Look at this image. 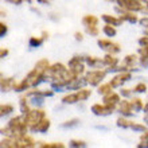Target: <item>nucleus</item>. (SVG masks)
<instances>
[{
  "mask_svg": "<svg viewBox=\"0 0 148 148\" xmlns=\"http://www.w3.org/2000/svg\"><path fill=\"white\" fill-rule=\"evenodd\" d=\"M116 3L119 4V7L125 10V11H143L144 4H141L140 0H116Z\"/></svg>",
  "mask_w": 148,
  "mask_h": 148,
  "instance_id": "obj_1",
  "label": "nucleus"
},
{
  "mask_svg": "<svg viewBox=\"0 0 148 148\" xmlns=\"http://www.w3.org/2000/svg\"><path fill=\"white\" fill-rule=\"evenodd\" d=\"M43 117H46L43 110H40V109H32V110H30L26 116H24V119H26V123H27L28 128L31 129L32 127H35L39 121L42 120Z\"/></svg>",
  "mask_w": 148,
  "mask_h": 148,
  "instance_id": "obj_2",
  "label": "nucleus"
},
{
  "mask_svg": "<svg viewBox=\"0 0 148 148\" xmlns=\"http://www.w3.org/2000/svg\"><path fill=\"white\" fill-rule=\"evenodd\" d=\"M106 70H92L86 74V79H88V84H90L92 86H97L100 82L105 78Z\"/></svg>",
  "mask_w": 148,
  "mask_h": 148,
  "instance_id": "obj_3",
  "label": "nucleus"
},
{
  "mask_svg": "<svg viewBox=\"0 0 148 148\" xmlns=\"http://www.w3.org/2000/svg\"><path fill=\"white\" fill-rule=\"evenodd\" d=\"M98 46L101 47L102 50H105L109 54H116L120 51V46L117 43H113L112 40H106V39H100L98 40Z\"/></svg>",
  "mask_w": 148,
  "mask_h": 148,
  "instance_id": "obj_4",
  "label": "nucleus"
},
{
  "mask_svg": "<svg viewBox=\"0 0 148 148\" xmlns=\"http://www.w3.org/2000/svg\"><path fill=\"white\" fill-rule=\"evenodd\" d=\"M69 69L77 75L84 73V61L81 57H73L69 61Z\"/></svg>",
  "mask_w": 148,
  "mask_h": 148,
  "instance_id": "obj_5",
  "label": "nucleus"
},
{
  "mask_svg": "<svg viewBox=\"0 0 148 148\" xmlns=\"http://www.w3.org/2000/svg\"><path fill=\"white\" fill-rule=\"evenodd\" d=\"M113 110H114V106H110V105H101V104H94L92 106V112L97 116H108V114H112Z\"/></svg>",
  "mask_w": 148,
  "mask_h": 148,
  "instance_id": "obj_6",
  "label": "nucleus"
},
{
  "mask_svg": "<svg viewBox=\"0 0 148 148\" xmlns=\"http://www.w3.org/2000/svg\"><path fill=\"white\" fill-rule=\"evenodd\" d=\"M131 77H132V75H131V73H129V71H121L120 74H117L116 77L110 81V85H112L113 88H120L124 82L129 81V79H131Z\"/></svg>",
  "mask_w": 148,
  "mask_h": 148,
  "instance_id": "obj_7",
  "label": "nucleus"
},
{
  "mask_svg": "<svg viewBox=\"0 0 148 148\" xmlns=\"http://www.w3.org/2000/svg\"><path fill=\"white\" fill-rule=\"evenodd\" d=\"M119 110H120V113L123 114V116L128 117L131 116L133 113V106H132V101H127V100H123V101H120V106H119Z\"/></svg>",
  "mask_w": 148,
  "mask_h": 148,
  "instance_id": "obj_8",
  "label": "nucleus"
},
{
  "mask_svg": "<svg viewBox=\"0 0 148 148\" xmlns=\"http://www.w3.org/2000/svg\"><path fill=\"white\" fill-rule=\"evenodd\" d=\"M120 101H121L120 96H119L117 93H114V92H110V93H108V94L104 96V104H106V105L116 106Z\"/></svg>",
  "mask_w": 148,
  "mask_h": 148,
  "instance_id": "obj_9",
  "label": "nucleus"
},
{
  "mask_svg": "<svg viewBox=\"0 0 148 148\" xmlns=\"http://www.w3.org/2000/svg\"><path fill=\"white\" fill-rule=\"evenodd\" d=\"M49 128H50V120H49V119H46V117H43L42 120L39 121L35 127H32L31 131H32V132H40V133H43V132H47V129H49Z\"/></svg>",
  "mask_w": 148,
  "mask_h": 148,
  "instance_id": "obj_10",
  "label": "nucleus"
},
{
  "mask_svg": "<svg viewBox=\"0 0 148 148\" xmlns=\"http://www.w3.org/2000/svg\"><path fill=\"white\" fill-rule=\"evenodd\" d=\"M86 84H88V79H86V77L85 78L77 77V78H74L73 81L69 82V85H67L66 88H67V89H71V90H75V89H81V88H84Z\"/></svg>",
  "mask_w": 148,
  "mask_h": 148,
  "instance_id": "obj_11",
  "label": "nucleus"
},
{
  "mask_svg": "<svg viewBox=\"0 0 148 148\" xmlns=\"http://www.w3.org/2000/svg\"><path fill=\"white\" fill-rule=\"evenodd\" d=\"M82 24L85 27H92V26H97L98 24V18L94 15H85L82 18Z\"/></svg>",
  "mask_w": 148,
  "mask_h": 148,
  "instance_id": "obj_12",
  "label": "nucleus"
},
{
  "mask_svg": "<svg viewBox=\"0 0 148 148\" xmlns=\"http://www.w3.org/2000/svg\"><path fill=\"white\" fill-rule=\"evenodd\" d=\"M102 20H104V22H106L108 24L114 26V27L121 26V24H123V22H124L120 16H119V18H114V16H110V15H102Z\"/></svg>",
  "mask_w": 148,
  "mask_h": 148,
  "instance_id": "obj_13",
  "label": "nucleus"
},
{
  "mask_svg": "<svg viewBox=\"0 0 148 148\" xmlns=\"http://www.w3.org/2000/svg\"><path fill=\"white\" fill-rule=\"evenodd\" d=\"M120 18L123 20H128L129 23H136L137 20H139V19H137V16L135 15L132 11H125V10H124V11H121Z\"/></svg>",
  "mask_w": 148,
  "mask_h": 148,
  "instance_id": "obj_14",
  "label": "nucleus"
},
{
  "mask_svg": "<svg viewBox=\"0 0 148 148\" xmlns=\"http://www.w3.org/2000/svg\"><path fill=\"white\" fill-rule=\"evenodd\" d=\"M102 62H104V65H105V66L113 67V66H116L117 63H119V59H117L113 54H109V53H108V55H105V57H104Z\"/></svg>",
  "mask_w": 148,
  "mask_h": 148,
  "instance_id": "obj_15",
  "label": "nucleus"
},
{
  "mask_svg": "<svg viewBox=\"0 0 148 148\" xmlns=\"http://www.w3.org/2000/svg\"><path fill=\"white\" fill-rule=\"evenodd\" d=\"M15 85H16V82L12 79V78H5V79H1V89L3 90H10V89H14L15 88Z\"/></svg>",
  "mask_w": 148,
  "mask_h": 148,
  "instance_id": "obj_16",
  "label": "nucleus"
},
{
  "mask_svg": "<svg viewBox=\"0 0 148 148\" xmlns=\"http://www.w3.org/2000/svg\"><path fill=\"white\" fill-rule=\"evenodd\" d=\"M85 61L90 67H98V66H101V65H104V62H102L101 59L96 58V57H88V58H85Z\"/></svg>",
  "mask_w": 148,
  "mask_h": 148,
  "instance_id": "obj_17",
  "label": "nucleus"
},
{
  "mask_svg": "<svg viewBox=\"0 0 148 148\" xmlns=\"http://www.w3.org/2000/svg\"><path fill=\"white\" fill-rule=\"evenodd\" d=\"M136 61H137L136 55H127L124 58V66H127L129 70H132L131 67H133V65L136 63Z\"/></svg>",
  "mask_w": 148,
  "mask_h": 148,
  "instance_id": "obj_18",
  "label": "nucleus"
},
{
  "mask_svg": "<svg viewBox=\"0 0 148 148\" xmlns=\"http://www.w3.org/2000/svg\"><path fill=\"white\" fill-rule=\"evenodd\" d=\"M132 121H129V120H127L125 119V116H123V117H119L117 119V125L119 127H121V128H131L132 127Z\"/></svg>",
  "mask_w": 148,
  "mask_h": 148,
  "instance_id": "obj_19",
  "label": "nucleus"
},
{
  "mask_svg": "<svg viewBox=\"0 0 148 148\" xmlns=\"http://www.w3.org/2000/svg\"><path fill=\"white\" fill-rule=\"evenodd\" d=\"M35 69L43 71V73H46L47 69H49V61H47V59H40V61H38L35 65Z\"/></svg>",
  "mask_w": 148,
  "mask_h": 148,
  "instance_id": "obj_20",
  "label": "nucleus"
},
{
  "mask_svg": "<svg viewBox=\"0 0 148 148\" xmlns=\"http://www.w3.org/2000/svg\"><path fill=\"white\" fill-rule=\"evenodd\" d=\"M77 96H78V100H79V101H85V100H88V98L90 97V90H88V89H78Z\"/></svg>",
  "mask_w": 148,
  "mask_h": 148,
  "instance_id": "obj_21",
  "label": "nucleus"
},
{
  "mask_svg": "<svg viewBox=\"0 0 148 148\" xmlns=\"http://www.w3.org/2000/svg\"><path fill=\"white\" fill-rule=\"evenodd\" d=\"M77 101H79V100H78L77 93L69 94V96H66V97L62 98V102H63V104H75Z\"/></svg>",
  "mask_w": 148,
  "mask_h": 148,
  "instance_id": "obj_22",
  "label": "nucleus"
},
{
  "mask_svg": "<svg viewBox=\"0 0 148 148\" xmlns=\"http://www.w3.org/2000/svg\"><path fill=\"white\" fill-rule=\"evenodd\" d=\"M102 31H104V34H105L106 36H114L116 35V28H114V26H112V24L106 23V26H104V28H102Z\"/></svg>",
  "mask_w": 148,
  "mask_h": 148,
  "instance_id": "obj_23",
  "label": "nucleus"
},
{
  "mask_svg": "<svg viewBox=\"0 0 148 148\" xmlns=\"http://www.w3.org/2000/svg\"><path fill=\"white\" fill-rule=\"evenodd\" d=\"M113 86L109 84H105V85H101L100 88H98V94H102V96H105V94L110 93V92H113Z\"/></svg>",
  "mask_w": 148,
  "mask_h": 148,
  "instance_id": "obj_24",
  "label": "nucleus"
},
{
  "mask_svg": "<svg viewBox=\"0 0 148 148\" xmlns=\"http://www.w3.org/2000/svg\"><path fill=\"white\" fill-rule=\"evenodd\" d=\"M27 88H30V84L27 82V79H23L20 84H16L14 89H15L16 92H23V90H26Z\"/></svg>",
  "mask_w": 148,
  "mask_h": 148,
  "instance_id": "obj_25",
  "label": "nucleus"
},
{
  "mask_svg": "<svg viewBox=\"0 0 148 148\" xmlns=\"http://www.w3.org/2000/svg\"><path fill=\"white\" fill-rule=\"evenodd\" d=\"M20 110H22V114L26 116L30 109H28V105H27V101H26V97H22L20 98Z\"/></svg>",
  "mask_w": 148,
  "mask_h": 148,
  "instance_id": "obj_26",
  "label": "nucleus"
},
{
  "mask_svg": "<svg viewBox=\"0 0 148 148\" xmlns=\"http://www.w3.org/2000/svg\"><path fill=\"white\" fill-rule=\"evenodd\" d=\"M132 106H133V109L135 110H141V109H144V105H143V101H141L140 98H135V100H132Z\"/></svg>",
  "mask_w": 148,
  "mask_h": 148,
  "instance_id": "obj_27",
  "label": "nucleus"
},
{
  "mask_svg": "<svg viewBox=\"0 0 148 148\" xmlns=\"http://www.w3.org/2000/svg\"><path fill=\"white\" fill-rule=\"evenodd\" d=\"M1 116H7V114H10L11 112H14V106L12 105H1Z\"/></svg>",
  "mask_w": 148,
  "mask_h": 148,
  "instance_id": "obj_28",
  "label": "nucleus"
},
{
  "mask_svg": "<svg viewBox=\"0 0 148 148\" xmlns=\"http://www.w3.org/2000/svg\"><path fill=\"white\" fill-rule=\"evenodd\" d=\"M78 123H79V120H78V119H73V120H70V121L63 123L61 127H62V128H71V127H75V125H78Z\"/></svg>",
  "mask_w": 148,
  "mask_h": 148,
  "instance_id": "obj_29",
  "label": "nucleus"
},
{
  "mask_svg": "<svg viewBox=\"0 0 148 148\" xmlns=\"http://www.w3.org/2000/svg\"><path fill=\"white\" fill-rule=\"evenodd\" d=\"M39 147L42 148H63L65 145L62 143H49V144H39Z\"/></svg>",
  "mask_w": 148,
  "mask_h": 148,
  "instance_id": "obj_30",
  "label": "nucleus"
},
{
  "mask_svg": "<svg viewBox=\"0 0 148 148\" xmlns=\"http://www.w3.org/2000/svg\"><path fill=\"white\" fill-rule=\"evenodd\" d=\"M145 90H147V85L143 84V82H140V84H137V85L135 86L133 92H136V93H143V92H145Z\"/></svg>",
  "mask_w": 148,
  "mask_h": 148,
  "instance_id": "obj_31",
  "label": "nucleus"
},
{
  "mask_svg": "<svg viewBox=\"0 0 148 148\" xmlns=\"http://www.w3.org/2000/svg\"><path fill=\"white\" fill-rule=\"evenodd\" d=\"M42 42H43V39H40V38H31L30 39V46L31 47H38V46L42 45Z\"/></svg>",
  "mask_w": 148,
  "mask_h": 148,
  "instance_id": "obj_32",
  "label": "nucleus"
},
{
  "mask_svg": "<svg viewBox=\"0 0 148 148\" xmlns=\"http://www.w3.org/2000/svg\"><path fill=\"white\" fill-rule=\"evenodd\" d=\"M86 32H88V34H90L92 36H97L98 35V28H97V26L86 27Z\"/></svg>",
  "mask_w": 148,
  "mask_h": 148,
  "instance_id": "obj_33",
  "label": "nucleus"
},
{
  "mask_svg": "<svg viewBox=\"0 0 148 148\" xmlns=\"http://www.w3.org/2000/svg\"><path fill=\"white\" fill-rule=\"evenodd\" d=\"M86 143L82 140H71L70 141V147H85Z\"/></svg>",
  "mask_w": 148,
  "mask_h": 148,
  "instance_id": "obj_34",
  "label": "nucleus"
},
{
  "mask_svg": "<svg viewBox=\"0 0 148 148\" xmlns=\"http://www.w3.org/2000/svg\"><path fill=\"white\" fill-rule=\"evenodd\" d=\"M139 147H148V132L141 136V143L139 144Z\"/></svg>",
  "mask_w": 148,
  "mask_h": 148,
  "instance_id": "obj_35",
  "label": "nucleus"
},
{
  "mask_svg": "<svg viewBox=\"0 0 148 148\" xmlns=\"http://www.w3.org/2000/svg\"><path fill=\"white\" fill-rule=\"evenodd\" d=\"M131 128H132L133 131H139V132H144V131H145V127H144V125L135 124V123L132 124V127H131Z\"/></svg>",
  "mask_w": 148,
  "mask_h": 148,
  "instance_id": "obj_36",
  "label": "nucleus"
},
{
  "mask_svg": "<svg viewBox=\"0 0 148 148\" xmlns=\"http://www.w3.org/2000/svg\"><path fill=\"white\" fill-rule=\"evenodd\" d=\"M140 65L144 67H148V54H143L140 58Z\"/></svg>",
  "mask_w": 148,
  "mask_h": 148,
  "instance_id": "obj_37",
  "label": "nucleus"
},
{
  "mask_svg": "<svg viewBox=\"0 0 148 148\" xmlns=\"http://www.w3.org/2000/svg\"><path fill=\"white\" fill-rule=\"evenodd\" d=\"M139 43H140V46H143V47H148V36L140 38L139 39Z\"/></svg>",
  "mask_w": 148,
  "mask_h": 148,
  "instance_id": "obj_38",
  "label": "nucleus"
},
{
  "mask_svg": "<svg viewBox=\"0 0 148 148\" xmlns=\"http://www.w3.org/2000/svg\"><path fill=\"white\" fill-rule=\"evenodd\" d=\"M5 32H7V26L4 23L0 24V36H4L5 35Z\"/></svg>",
  "mask_w": 148,
  "mask_h": 148,
  "instance_id": "obj_39",
  "label": "nucleus"
},
{
  "mask_svg": "<svg viewBox=\"0 0 148 148\" xmlns=\"http://www.w3.org/2000/svg\"><path fill=\"white\" fill-rule=\"evenodd\" d=\"M139 22H140V24L143 26V27L148 28V18H143V19H140Z\"/></svg>",
  "mask_w": 148,
  "mask_h": 148,
  "instance_id": "obj_40",
  "label": "nucleus"
},
{
  "mask_svg": "<svg viewBox=\"0 0 148 148\" xmlns=\"http://www.w3.org/2000/svg\"><path fill=\"white\" fill-rule=\"evenodd\" d=\"M121 96H124V97H129V96H131V90L129 89H123L121 90Z\"/></svg>",
  "mask_w": 148,
  "mask_h": 148,
  "instance_id": "obj_41",
  "label": "nucleus"
},
{
  "mask_svg": "<svg viewBox=\"0 0 148 148\" xmlns=\"http://www.w3.org/2000/svg\"><path fill=\"white\" fill-rule=\"evenodd\" d=\"M5 1H8V3H12V4H20L23 0H5Z\"/></svg>",
  "mask_w": 148,
  "mask_h": 148,
  "instance_id": "obj_42",
  "label": "nucleus"
},
{
  "mask_svg": "<svg viewBox=\"0 0 148 148\" xmlns=\"http://www.w3.org/2000/svg\"><path fill=\"white\" fill-rule=\"evenodd\" d=\"M75 39H77V40H82V39H84L81 32H75Z\"/></svg>",
  "mask_w": 148,
  "mask_h": 148,
  "instance_id": "obj_43",
  "label": "nucleus"
},
{
  "mask_svg": "<svg viewBox=\"0 0 148 148\" xmlns=\"http://www.w3.org/2000/svg\"><path fill=\"white\" fill-rule=\"evenodd\" d=\"M8 54V50H4V49H1V58H4L5 55Z\"/></svg>",
  "mask_w": 148,
  "mask_h": 148,
  "instance_id": "obj_44",
  "label": "nucleus"
},
{
  "mask_svg": "<svg viewBox=\"0 0 148 148\" xmlns=\"http://www.w3.org/2000/svg\"><path fill=\"white\" fill-rule=\"evenodd\" d=\"M39 3H43V4H49V0H38Z\"/></svg>",
  "mask_w": 148,
  "mask_h": 148,
  "instance_id": "obj_45",
  "label": "nucleus"
},
{
  "mask_svg": "<svg viewBox=\"0 0 148 148\" xmlns=\"http://www.w3.org/2000/svg\"><path fill=\"white\" fill-rule=\"evenodd\" d=\"M144 121H145V123H147V124H148V113H147V114H145V117H144Z\"/></svg>",
  "mask_w": 148,
  "mask_h": 148,
  "instance_id": "obj_46",
  "label": "nucleus"
},
{
  "mask_svg": "<svg viewBox=\"0 0 148 148\" xmlns=\"http://www.w3.org/2000/svg\"><path fill=\"white\" fill-rule=\"evenodd\" d=\"M145 7L148 8V0H147V1H145Z\"/></svg>",
  "mask_w": 148,
  "mask_h": 148,
  "instance_id": "obj_47",
  "label": "nucleus"
},
{
  "mask_svg": "<svg viewBox=\"0 0 148 148\" xmlns=\"http://www.w3.org/2000/svg\"><path fill=\"white\" fill-rule=\"evenodd\" d=\"M106 1H110V3H112V1H116V0H106Z\"/></svg>",
  "mask_w": 148,
  "mask_h": 148,
  "instance_id": "obj_48",
  "label": "nucleus"
},
{
  "mask_svg": "<svg viewBox=\"0 0 148 148\" xmlns=\"http://www.w3.org/2000/svg\"><path fill=\"white\" fill-rule=\"evenodd\" d=\"M27 1H28V3H31V0H27Z\"/></svg>",
  "mask_w": 148,
  "mask_h": 148,
  "instance_id": "obj_49",
  "label": "nucleus"
},
{
  "mask_svg": "<svg viewBox=\"0 0 148 148\" xmlns=\"http://www.w3.org/2000/svg\"><path fill=\"white\" fill-rule=\"evenodd\" d=\"M140 1H147V0H140Z\"/></svg>",
  "mask_w": 148,
  "mask_h": 148,
  "instance_id": "obj_50",
  "label": "nucleus"
}]
</instances>
